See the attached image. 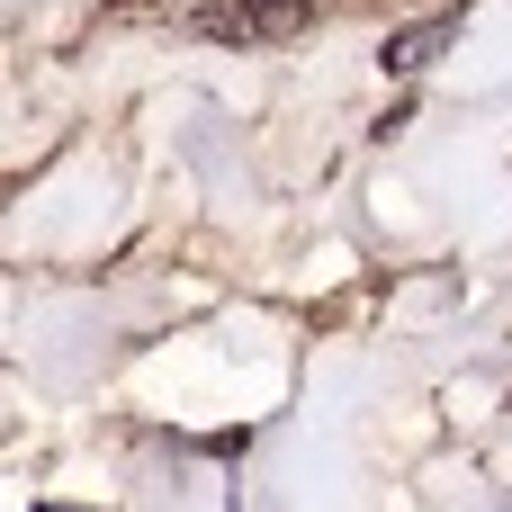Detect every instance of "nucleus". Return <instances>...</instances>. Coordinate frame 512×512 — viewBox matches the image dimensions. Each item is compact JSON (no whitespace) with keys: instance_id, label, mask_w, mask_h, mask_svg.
<instances>
[{"instance_id":"f257e3e1","label":"nucleus","mask_w":512,"mask_h":512,"mask_svg":"<svg viewBox=\"0 0 512 512\" xmlns=\"http://www.w3.org/2000/svg\"><path fill=\"white\" fill-rule=\"evenodd\" d=\"M324 0H198V36L216 45H288L315 27Z\"/></svg>"},{"instance_id":"f03ea898","label":"nucleus","mask_w":512,"mask_h":512,"mask_svg":"<svg viewBox=\"0 0 512 512\" xmlns=\"http://www.w3.org/2000/svg\"><path fill=\"white\" fill-rule=\"evenodd\" d=\"M441 45H459V9H441V18H423V27H405V36H387L378 63H387V72H423Z\"/></svg>"},{"instance_id":"7ed1b4c3","label":"nucleus","mask_w":512,"mask_h":512,"mask_svg":"<svg viewBox=\"0 0 512 512\" xmlns=\"http://www.w3.org/2000/svg\"><path fill=\"white\" fill-rule=\"evenodd\" d=\"M117 9H135V0H117Z\"/></svg>"}]
</instances>
